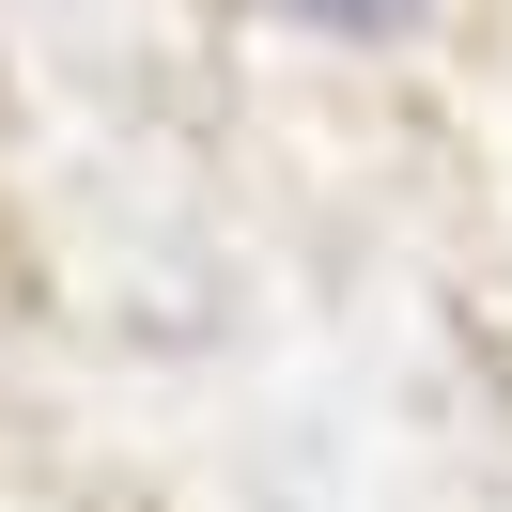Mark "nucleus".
Masks as SVG:
<instances>
[{
  "mask_svg": "<svg viewBox=\"0 0 512 512\" xmlns=\"http://www.w3.org/2000/svg\"><path fill=\"white\" fill-rule=\"evenodd\" d=\"M311 16H342V32H388V16H404V0H311Z\"/></svg>",
  "mask_w": 512,
  "mask_h": 512,
  "instance_id": "nucleus-1",
  "label": "nucleus"
}]
</instances>
